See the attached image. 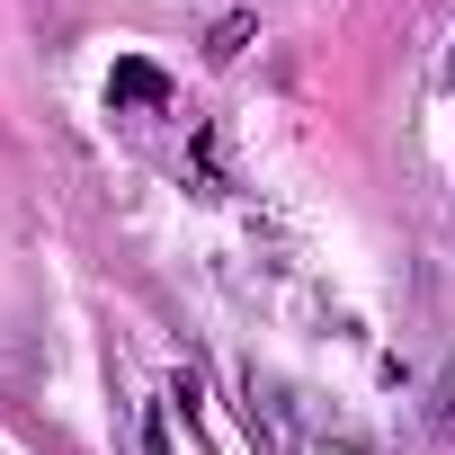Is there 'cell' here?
Listing matches in <instances>:
<instances>
[{"label":"cell","instance_id":"6da1fadb","mask_svg":"<svg viewBox=\"0 0 455 455\" xmlns=\"http://www.w3.org/2000/svg\"><path fill=\"white\" fill-rule=\"evenodd\" d=\"M108 108H170V72L161 63H116L108 72Z\"/></svg>","mask_w":455,"mask_h":455},{"label":"cell","instance_id":"7a4b0ae2","mask_svg":"<svg viewBox=\"0 0 455 455\" xmlns=\"http://www.w3.org/2000/svg\"><path fill=\"white\" fill-rule=\"evenodd\" d=\"M251 45V10H233V19H214V36H205V63H233Z\"/></svg>","mask_w":455,"mask_h":455},{"label":"cell","instance_id":"3957f363","mask_svg":"<svg viewBox=\"0 0 455 455\" xmlns=\"http://www.w3.org/2000/svg\"><path fill=\"white\" fill-rule=\"evenodd\" d=\"M143 446H152V455H170V428H161V419H152V437H143Z\"/></svg>","mask_w":455,"mask_h":455}]
</instances>
